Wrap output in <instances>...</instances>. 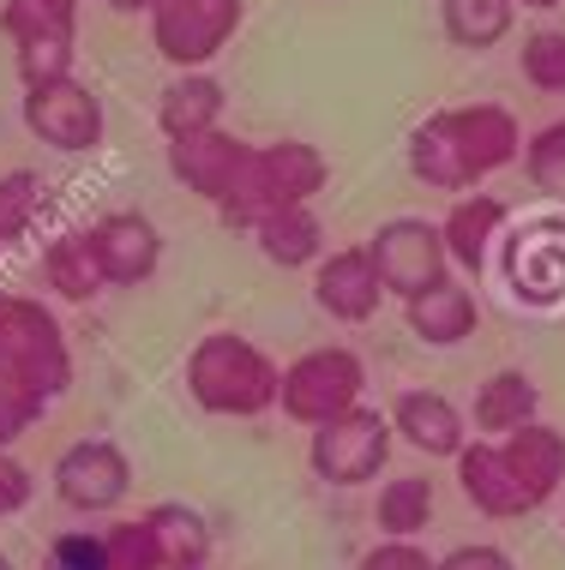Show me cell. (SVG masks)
<instances>
[{"label": "cell", "instance_id": "obj_1", "mask_svg": "<svg viewBox=\"0 0 565 570\" xmlns=\"http://www.w3.org/2000/svg\"><path fill=\"white\" fill-rule=\"evenodd\" d=\"M409 175L434 193H476L487 175L512 168L524 157V127L506 102H464V109H439L409 132Z\"/></svg>", "mask_w": 565, "mask_h": 570}, {"label": "cell", "instance_id": "obj_2", "mask_svg": "<svg viewBox=\"0 0 565 570\" xmlns=\"http://www.w3.org/2000/svg\"><path fill=\"white\" fill-rule=\"evenodd\" d=\"M277 391H283V366L271 361L253 336L205 331L187 348V396L205 414H223V421H259V414L277 409Z\"/></svg>", "mask_w": 565, "mask_h": 570}, {"label": "cell", "instance_id": "obj_3", "mask_svg": "<svg viewBox=\"0 0 565 570\" xmlns=\"http://www.w3.org/2000/svg\"><path fill=\"white\" fill-rule=\"evenodd\" d=\"M331 187V157L308 138H271V145H253V163L241 168L235 193L217 205V223L228 235H253L259 217L289 205H313L319 193Z\"/></svg>", "mask_w": 565, "mask_h": 570}, {"label": "cell", "instance_id": "obj_4", "mask_svg": "<svg viewBox=\"0 0 565 570\" xmlns=\"http://www.w3.org/2000/svg\"><path fill=\"white\" fill-rule=\"evenodd\" d=\"M0 373L25 379L30 391H42L55 403L72 384V348L60 318L30 295H0Z\"/></svg>", "mask_w": 565, "mask_h": 570}, {"label": "cell", "instance_id": "obj_5", "mask_svg": "<svg viewBox=\"0 0 565 570\" xmlns=\"http://www.w3.org/2000/svg\"><path fill=\"white\" fill-rule=\"evenodd\" d=\"M391 444H397L391 414L355 403L349 414H338V421L313 426V439H308V469H313L319 487L355 492V487H373L379 474H386Z\"/></svg>", "mask_w": 565, "mask_h": 570}, {"label": "cell", "instance_id": "obj_6", "mask_svg": "<svg viewBox=\"0 0 565 570\" xmlns=\"http://www.w3.org/2000/svg\"><path fill=\"white\" fill-rule=\"evenodd\" d=\"M368 391V361L343 343H325V348H308L283 366V391H277V409L289 414L295 426H325L349 414Z\"/></svg>", "mask_w": 565, "mask_h": 570}, {"label": "cell", "instance_id": "obj_7", "mask_svg": "<svg viewBox=\"0 0 565 570\" xmlns=\"http://www.w3.org/2000/svg\"><path fill=\"white\" fill-rule=\"evenodd\" d=\"M241 19H247V0H157L150 42L175 72H205L235 42Z\"/></svg>", "mask_w": 565, "mask_h": 570}, {"label": "cell", "instance_id": "obj_8", "mask_svg": "<svg viewBox=\"0 0 565 570\" xmlns=\"http://www.w3.org/2000/svg\"><path fill=\"white\" fill-rule=\"evenodd\" d=\"M49 487L72 517H109L133 492V462L115 439H72L67 451L55 456Z\"/></svg>", "mask_w": 565, "mask_h": 570}, {"label": "cell", "instance_id": "obj_9", "mask_svg": "<svg viewBox=\"0 0 565 570\" xmlns=\"http://www.w3.org/2000/svg\"><path fill=\"white\" fill-rule=\"evenodd\" d=\"M368 258H373L379 283H386V295H397V301H416L421 288H434V283H446V276H451L439 223H427V217L379 223L373 240H368Z\"/></svg>", "mask_w": 565, "mask_h": 570}, {"label": "cell", "instance_id": "obj_10", "mask_svg": "<svg viewBox=\"0 0 565 570\" xmlns=\"http://www.w3.org/2000/svg\"><path fill=\"white\" fill-rule=\"evenodd\" d=\"M19 115H25V132L42 138V145L60 150V157H85V150H97L103 132H109L103 97L85 79H60V85L25 90Z\"/></svg>", "mask_w": 565, "mask_h": 570}, {"label": "cell", "instance_id": "obj_11", "mask_svg": "<svg viewBox=\"0 0 565 570\" xmlns=\"http://www.w3.org/2000/svg\"><path fill=\"white\" fill-rule=\"evenodd\" d=\"M85 240L103 271V288H145L163 271V235L145 210H109L85 228Z\"/></svg>", "mask_w": 565, "mask_h": 570}, {"label": "cell", "instance_id": "obj_12", "mask_svg": "<svg viewBox=\"0 0 565 570\" xmlns=\"http://www.w3.org/2000/svg\"><path fill=\"white\" fill-rule=\"evenodd\" d=\"M163 163H169L175 187H187L193 198H205V205H223L228 193H235L241 168L253 163V138L241 132H198V138H175L169 150H163Z\"/></svg>", "mask_w": 565, "mask_h": 570}, {"label": "cell", "instance_id": "obj_13", "mask_svg": "<svg viewBox=\"0 0 565 570\" xmlns=\"http://www.w3.org/2000/svg\"><path fill=\"white\" fill-rule=\"evenodd\" d=\"M451 462H457V492H464V499L476 504L481 517L517 522V517L542 511V504L529 499V487L512 474V462H506V451H499L494 439H469Z\"/></svg>", "mask_w": 565, "mask_h": 570}, {"label": "cell", "instance_id": "obj_14", "mask_svg": "<svg viewBox=\"0 0 565 570\" xmlns=\"http://www.w3.org/2000/svg\"><path fill=\"white\" fill-rule=\"evenodd\" d=\"M386 301V283H379L368 246H338L313 265V306L331 313L338 325H368Z\"/></svg>", "mask_w": 565, "mask_h": 570}, {"label": "cell", "instance_id": "obj_15", "mask_svg": "<svg viewBox=\"0 0 565 570\" xmlns=\"http://www.w3.org/2000/svg\"><path fill=\"white\" fill-rule=\"evenodd\" d=\"M506 223H512V205L499 193H457L451 210L439 217V240H446V258L464 276H481L494 265V246L506 240Z\"/></svg>", "mask_w": 565, "mask_h": 570}, {"label": "cell", "instance_id": "obj_16", "mask_svg": "<svg viewBox=\"0 0 565 570\" xmlns=\"http://www.w3.org/2000/svg\"><path fill=\"white\" fill-rule=\"evenodd\" d=\"M506 283L524 306H559L565 301V223H529L512 235Z\"/></svg>", "mask_w": 565, "mask_h": 570}, {"label": "cell", "instance_id": "obj_17", "mask_svg": "<svg viewBox=\"0 0 565 570\" xmlns=\"http://www.w3.org/2000/svg\"><path fill=\"white\" fill-rule=\"evenodd\" d=\"M391 433L427 462H451L469 444V414L446 391H403L391 403Z\"/></svg>", "mask_w": 565, "mask_h": 570}, {"label": "cell", "instance_id": "obj_18", "mask_svg": "<svg viewBox=\"0 0 565 570\" xmlns=\"http://www.w3.org/2000/svg\"><path fill=\"white\" fill-rule=\"evenodd\" d=\"M542 421V384L529 373H517V366H506V373L481 379L476 403H469V426H476V439H512L517 426Z\"/></svg>", "mask_w": 565, "mask_h": 570}, {"label": "cell", "instance_id": "obj_19", "mask_svg": "<svg viewBox=\"0 0 565 570\" xmlns=\"http://www.w3.org/2000/svg\"><path fill=\"white\" fill-rule=\"evenodd\" d=\"M403 313H409V331H416V343L427 348H457V343H469L481 325V306L476 295H469L464 283H434V288H421L416 301H403Z\"/></svg>", "mask_w": 565, "mask_h": 570}, {"label": "cell", "instance_id": "obj_20", "mask_svg": "<svg viewBox=\"0 0 565 570\" xmlns=\"http://www.w3.org/2000/svg\"><path fill=\"white\" fill-rule=\"evenodd\" d=\"M150 547H157V564L163 570H205L211 564V522L193 511V504H150V511H139Z\"/></svg>", "mask_w": 565, "mask_h": 570}, {"label": "cell", "instance_id": "obj_21", "mask_svg": "<svg viewBox=\"0 0 565 570\" xmlns=\"http://www.w3.org/2000/svg\"><path fill=\"white\" fill-rule=\"evenodd\" d=\"M253 246H259V253H265L277 271H313L319 258H325V223H319L313 205L271 210V217H259Z\"/></svg>", "mask_w": 565, "mask_h": 570}, {"label": "cell", "instance_id": "obj_22", "mask_svg": "<svg viewBox=\"0 0 565 570\" xmlns=\"http://www.w3.org/2000/svg\"><path fill=\"white\" fill-rule=\"evenodd\" d=\"M223 102L228 90L211 79V72H181V79H169V90L157 97V127L163 138H198V132H217L223 127Z\"/></svg>", "mask_w": 565, "mask_h": 570}, {"label": "cell", "instance_id": "obj_23", "mask_svg": "<svg viewBox=\"0 0 565 570\" xmlns=\"http://www.w3.org/2000/svg\"><path fill=\"white\" fill-rule=\"evenodd\" d=\"M499 451H506L512 474L529 487V499H536V504H547L565 487V433H559V426L529 421V426H517L512 439H499Z\"/></svg>", "mask_w": 565, "mask_h": 570}, {"label": "cell", "instance_id": "obj_24", "mask_svg": "<svg viewBox=\"0 0 565 570\" xmlns=\"http://www.w3.org/2000/svg\"><path fill=\"white\" fill-rule=\"evenodd\" d=\"M42 283H49L55 301H72V306H90L103 295V271H97V258H90L85 228L55 235L49 246H42Z\"/></svg>", "mask_w": 565, "mask_h": 570}, {"label": "cell", "instance_id": "obj_25", "mask_svg": "<svg viewBox=\"0 0 565 570\" xmlns=\"http://www.w3.org/2000/svg\"><path fill=\"white\" fill-rule=\"evenodd\" d=\"M373 522L379 541H421L434 522V481L427 474H391L373 499Z\"/></svg>", "mask_w": 565, "mask_h": 570}, {"label": "cell", "instance_id": "obj_26", "mask_svg": "<svg viewBox=\"0 0 565 570\" xmlns=\"http://www.w3.org/2000/svg\"><path fill=\"white\" fill-rule=\"evenodd\" d=\"M512 19H517L512 0H439V24H446V37L457 42V49H469V55L499 49V42L512 37Z\"/></svg>", "mask_w": 565, "mask_h": 570}, {"label": "cell", "instance_id": "obj_27", "mask_svg": "<svg viewBox=\"0 0 565 570\" xmlns=\"http://www.w3.org/2000/svg\"><path fill=\"white\" fill-rule=\"evenodd\" d=\"M0 37L12 49L42 37H79V0H0Z\"/></svg>", "mask_w": 565, "mask_h": 570}, {"label": "cell", "instance_id": "obj_28", "mask_svg": "<svg viewBox=\"0 0 565 570\" xmlns=\"http://www.w3.org/2000/svg\"><path fill=\"white\" fill-rule=\"evenodd\" d=\"M42 210H49L42 180L30 175V168H7V175H0V246L25 240L30 228L42 223Z\"/></svg>", "mask_w": 565, "mask_h": 570}, {"label": "cell", "instance_id": "obj_29", "mask_svg": "<svg viewBox=\"0 0 565 570\" xmlns=\"http://www.w3.org/2000/svg\"><path fill=\"white\" fill-rule=\"evenodd\" d=\"M517 72H524V85L542 90V97H565V30L559 24L529 30L524 49H517Z\"/></svg>", "mask_w": 565, "mask_h": 570}, {"label": "cell", "instance_id": "obj_30", "mask_svg": "<svg viewBox=\"0 0 565 570\" xmlns=\"http://www.w3.org/2000/svg\"><path fill=\"white\" fill-rule=\"evenodd\" d=\"M72 60H79V42H72V37H42V42L12 49V67H19V85L25 90L72 79Z\"/></svg>", "mask_w": 565, "mask_h": 570}, {"label": "cell", "instance_id": "obj_31", "mask_svg": "<svg viewBox=\"0 0 565 570\" xmlns=\"http://www.w3.org/2000/svg\"><path fill=\"white\" fill-rule=\"evenodd\" d=\"M42 409H49V396L30 391L25 379L0 373V451H12V444H19L30 426L42 421Z\"/></svg>", "mask_w": 565, "mask_h": 570}, {"label": "cell", "instance_id": "obj_32", "mask_svg": "<svg viewBox=\"0 0 565 570\" xmlns=\"http://www.w3.org/2000/svg\"><path fill=\"white\" fill-rule=\"evenodd\" d=\"M524 175L536 180V187H559L565 180V115L524 138Z\"/></svg>", "mask_w": 565, "mask_h": 570}, {"label": "cell", "instance_id": "obj_33", "mask_svg": "<svg viewBox=\"0 0 565 570\" xmlns=\"http://www.w3.org/2000/svg\"><path fill=\"white\" fill-rule=\"evenodd\" d=\"M103 552H109V570H163L145 522H109L103 529Z\"/></svg>", "mask_w": 565, "mask_h": 570}, {"label": "cell", "instance_id": "obj_34", "mask_svg": "<svg viewBox=\"0 0 565 570\" xmlns=\"http://www.w3.org/2000/svg\"><path fill=\"white\" fill-rule=\"evenodd\" d=\"M42 570H109V552H103V534L90 529H67L49 541V559Z\"/></svg>", "mask_w": 565, "mask_h": 570}, {"label": "cell", "instance_id": "obj_35", "mask_svg": "<svg viewBox=\"0 0 565 570\" xmlns=\"http://www.w3.org/2000/svg\"><path fill=\"white\" fill-rule=\"evenodd\" d=\"M355 570H439V559L421 541H379V547L361 552Z\"/></svg>", "mask_w": 565, "mask_h": 570}, {"label": "cell", "instance_id": "obj_36", "mask_svg": "<svg viewBox=\"0 0 565 570\" xmlns=\"http://www.w3.org/2000/svg\"><path fill=\"white\" fill-rule=\"evenodd\" d=\"M30 499H37V474L12 451H0V517H19Z\"/></svg>", "mask_w": 565, "mask_h": 570}, {"label": "cell", "instance_id": "obj_37", "mask_svg": "<svg viewBox=\"0 0 565 570\" xmlns=\"http://www.w3.org/2000/svg\"><path fill=\"white\" fill-rule=\"evenodd\" d=\"M439 570H517V559L494 541H469V547H451L439 559Z\"/></svg>", "mask_w": 565, "mask_h": 570}, {"label": "cell", "instance_id": "obj_38", "mask_svg": "<svg viewBox=\"0 0 565 570\" xmlns=\"http://www.w3.org/2000/svg\"><path fill=\"white\" fill-rule=\"evenodd\" d=\"M103 7H109V12H145V19H150V12H157V0H103Z\"/></svg>", "mask_w": 565, "mask_h": 570}, {"label": "cell", "instance_id": "obj_39", "mask_svg": "<svg viewBox=\"0 0 565 570\" xmlns=\"http://www.w3.org/2000/svg\"><path fill=\"white\" fill-rule=\"evenodd\" d=\"M512 7H536V12H554V7H565V0H512Z\"/></svg>", "mask_w": 565, "mask_h": 570}, {"label": "cell", "instance_id": "obj_40", "mask_svg": "<svg viewBox=\"0 0 565 570\" xmlns=\"http://www.w3.org/2000/svg\"><path fill=\"white\" fill-rule=\"evenodd\" d=\"M0 570H19V564H12V559H7V552H0Z\"/></svg>", "mask_w": 565, "mask_h": 570}, {"label": "cell", "instance_id": "obj_41", "mask_svg": "<svg viewBox=\"0 0 565 570\" xmlns=\"http://www.w3.org/2000/svg\"><path fill=\"white\" fill-rule=\"evenodd\" d=\"M0 253H7V246H0Z\"/></svg>", "mask_w": 565, "mask_h": 570}]
</instances>
